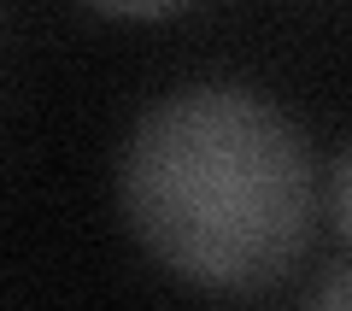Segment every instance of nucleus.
I'll return each instance as SVG.
<instances>
[{"label":"nucleus","instance_id":"f257e3e1","mask_svg":"<svg viewBox=\"0 0 352 311\" xmlns=\"http://www.w3.org/2000/svg\"><path fill=\"white\" fill-rule=\"evenodd\" d=\"M124 217L182 282L258 294L311 247V164L294 124L247 88L159 100L124 147Z\"/></svg>","mask_w":352,"mask_h":311},{"label":"nucleus","instance_id":"f03ea898","mask_svg":"<svg viewBox=\"0 0 352 311\" xmlns=\"http://www.w3.org/2000/svg\"><path fill=\"white\" fill-rule=\"evenodd\" d=\"M100 12H118V18H164L176 6H188V0H94Z\"/></svg>","mask_w":352,"mask_h":311}]
</instances>
